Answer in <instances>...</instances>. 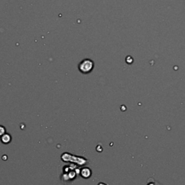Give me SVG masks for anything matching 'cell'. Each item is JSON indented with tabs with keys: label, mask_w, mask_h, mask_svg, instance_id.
I'll use <instances>...</instances> for the list:
<instances>
[{
	"label": "cell",
	"mask_w": 185,
	"mask_h": 185,
	"mask_svg": "<svg viewBox=\"0 0 185 185\" xmlns=\"http://www.w3.org/2000/svg\"><path fill=\"white\" fill-rule=\"evenodd\" d=\"M10 140H11V137L9 135H5L2 137V141L4 143H9Z\"/></svg>",
	"instance_id": "7a4b0ae2"
},
{
	"label": "cell",
	"mask_w": 185,
	"mask_h": 185,
	"mask_svg": "<svg viewBox=\"0 0 185 185\" xmlns=\"http://www.w3.org/2000/svg\"><path fill=\"white\" fill-rule=\"evenodd\" d=\"M87 170V172H88V174H87V175H85V174H84V172H83V174H83V177H85V178H87V176H88L89 177V176H90V170H89L88 169H85V171H86ZM85 174H86V172H85Z\"/></svg>",
	"instance_id": "3957f363"
},
{
	"label": "cell",
	"mask_w": 185,
	"mask_h": 185,
	"mask_svg": "<svg viewBox=\"0 0 185 185\" xmlns=\"http://www.w3.org/2000/svg\"><path fill=\"white\" fill-rule=\"evenodd\" d=\"M94 62L90 59H86L80 62V64L79 65V69L82 73L87 74L91 72L92 69H94Z\"/></svg>",
	"instance_id": "6da1fadb"
},
{
	"label": "cell",
	"mask_w": 185,
	"mask_h": 185,
	"mask_svg": "<svg viewBox=\"0 0 185 185\" xmlns=\"http://www.w3.org/2000/svg\"><path fill=\"white\" fill-rule=\"evenodd\" d=\"M98 185H106V184H104V183H100Z\"/></svg>",
	"instance_id": "5b68a950"
},
{
	"label": "cell",
	"mask_w": 185,
	"mask_h": 185,
	"mask_svg": "<svg viewBox=\"0 0 185 185\" xmlns=\"http://www.w3.org/2000/svg\"><path fill=\"white\" fill-rule=\"evenodd\" d=\"M5 133V129L3 127V126H0V136L2 135L4 133Z\"/></svg>",
	"instance_id": "277c9868"
}]
</instances>
